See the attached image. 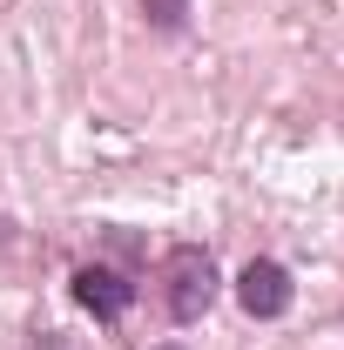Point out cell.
Returning <instances> with one entry per match:
<instances>
[{
    "mask_svg": "<svg viewBox=\"0 0 344 350\" xmlns=\"http://www.w3.org/2000/svg\"><path fill=\"white\" fill-rule=\"evenodd\" d=\"M162 304H169L175 323H196L203 310L216 304V262L210 250H196V243H182V250H169V262H162Z\"/></svg>",
    "mask_w": 344,
    "mask_h": 350,
    "instance_id": "obj_1",
    "label": "cell"
},
{
    "mask_svg": "<svg viewBox=\"0 0 344 350\" xmlns=\"http://www.w3.org/2000/svg\"><path fill=\"white\" fill-rule=\"evenodd\" d=\"M236 304L250 310V317H284L291 310V269L284 262H270V256H257V262H243V276H236Z\"/></svg>",
    "mask_w": 344,
    "mask_h": 350,
    "instance_id": "obj_2",
    "label": "cell"
},
{
    "mask_svg": "<svg viewBox=\"0 0 344 350\" xmlns=\"http://www.w3.org/2000/svg\"><path fill=\"white\" fill-rule=\"evenodd\" d=\"M75 304H82L88 317H101V323H115V317L135 304V290L122 283V276H115V269L88 262V269H75Z\"/></svg>",
    "mask_w": 344,
    "mask_h": 350,
    "instance_id": "obj_3",
    "label": "cell"
},
{
    "mask_svg": "<svg viewBox=\"0 0 344 350\" xmlns=\"http://www.w3.org/2000/svg\"><path fill=\"white\" fill-rule=\"evenodd\" d=\"M142 7H149V21L162 34H182V21H189V0H142Z\"/></svg>",
    "mask_w": 344,
    "mask_h": 350,
    "instance_id": "obj_4",
    "label": "cell"
}]
</instances>
